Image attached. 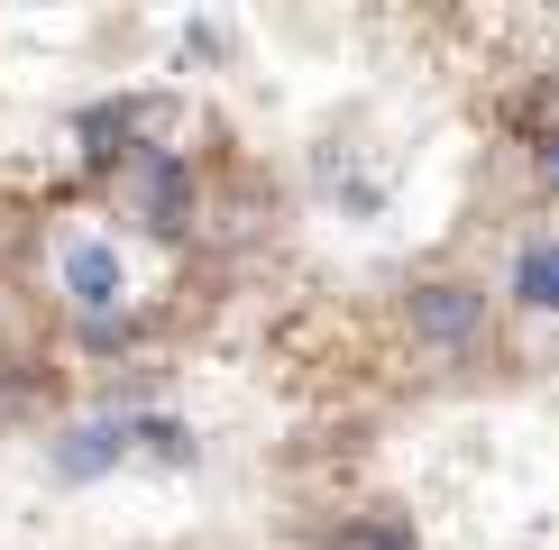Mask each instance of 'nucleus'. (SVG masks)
Returning <instances> with one entry per match:
<instances>
[{"instance_id": "4", "label": "nucleus", "mask_w": 559, "mask_h": 550, "mask_svg": "<svg viewBox=\"0 0 559 550\" xmlns=\"http://www.w3.org/2000/svg\"><path fill=\"white\" fill-rule=\"evenodd\" d=\"M129 441H138V422H110V412H102V422H74V431L56 441V477H74V487H83V477L120 468Z\"/></svg>"}, {"instance_id": "7", "label": "nucleus", "mask_w": 559, "mask_h": 550, "mask_svg": "<svg viewBox=\"0 0 559 550\" xmlns=\"http://www.w3.org/2000/svg\"><path fill=\"white\" fill-rule=\"evenodd\" d=\"M532 175L559 183V92H542V101H532Z\"/></svg>"}, {"instance_id": "8", "label": "nucleus", "mask_w": 559, "mask_h": 550, "mask_svg": "<svg viewBox=\"0 0 559 550\" xmlns=\"http://www.w3.org/2000/svg\"><path fill=\"white\" fill-rule=\"evenodd\" d=\"M331 550H413V533H404V523H385V514H367V523H340Z\"/></svg>"}, {"instance_id": "9", "label": "nucleus", "mask_w": 559, "mask_h": 550, "mask_svg": "<svg viewBox=\"0 0 559 550\" xmlns=\"http://www.w3.org/2000/svg\"><path fill=\"white\" fill-rule=\"evenodd\" d=\"M138 441H147L156 458H175V468L193 458V431H183V422H138Z\"/></svg>"}, {"instance_id": "5", "label": "nucleus", "mask_w": 559, "mask_h": 550, "mask_svg": "<svg viewBox=\"0 0 559 550\" xmlns=\"http://www.w3.org/2000/svg\"><path fill=\"white\" fill-rule=\"evenodd\" d=\"M514 294L532 312H559V239H532L523 258H514Z\"/></svg>"}, {"instance_id": "2", "label": "nucleus", "mask_w": 559, "mask_h": 550, "mask_svg": "<svg viewBox=\"0 0 559 550\" xmlns=\"http://www.w3.org/2000/svg\"><path fill=\"white\" fill-rule=\"evenodd\" d=\"M120 285L129 275H120V248L110 239H74L64 248V294L83 303V321H120Z\"/></svg>"}, {"instance_id": "6", "label": "nucleus", "mask_w": 559, "mask_h": 550, "mask_svg": "<svg viewBox=\"0 0 559 550\" xmlns=\"http://www.w3.org/2000/svg\"><path fill=\"white\" fill-rule=\"evenodd\" d=\"M138 120H147V101H102V110L83 120V156H92V166H110V156H120V138H129Z\"/></svg>"}, {"instance_id": "1", "label": "nucleus", "mask_w": 559, "mask_h": 550, "mask_svg": "<svg viewBox=\"0 0 559 550\" xmlns=\"http://www.w3.org/2000/svg\"><path fill=\"white\" fill-rule=\"evenodd\" d=\"M477 331H486V303L468 285H413V339H423L431 358L477 349Z\"/></svg>"}, {"instance_id": "3", "label": "nucleus", "mask_w": 559, "mask_h": 550, "mask_svg": "<svg viewBox=\"0 0 559 550\" xmlns=\"http://www.w3.org/2000/svg\"><path fill=\"white\" fill-rule=\"evenodd\" d=\"M138 212H147L156 229H183V220H193V175H183V156H166V147L138 156Z\"/></svg>"}]
</instances>
